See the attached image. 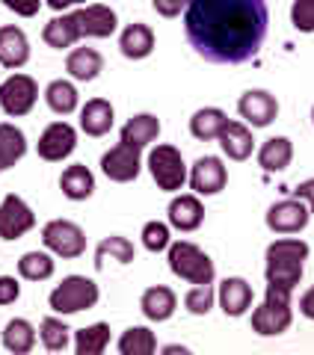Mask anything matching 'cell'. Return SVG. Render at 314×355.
<instances>
[{"label": "cell", "mask_w": 314, "mask_h": 355, "mask_svg": "<svg viewBox=\"0 0 314 355\" xmlns=\"http://www.w3.org/2000/svg\"><path fill=\"white\" fill-rule=\"evenodd\" d=\"M299 311H302V314H306L308 320H314V287L299 299Z\"/></svg>", "instance_id": "ee69618b"}, {"label": "cell", "mask_w": 314, "mask_h": 355, "mask_svg": "<svg viewBox=\"0 0 314 355\" xmlns=\"http://www.w3.org/2000/svg\"><path fill=\"white\" fill-rule=\"evenodd\" d=\"M151 3H154V9H157V12H160L163 18H175V15L190 3V0H151Z\"/></svg>", "instance_id": "b9f144b4"}, {"label": "cell", "mask_w": 314, "mask_h": 355, "mask_svg": "<svg viewBox=\"0 0 314 355\" xmlns=\"http://www.w3.org/2000/svg\"><path fill=\"white\" fill-rule=\"evenodd\" d=\"M42 243L60 258H81L86 249V234L69 219H53L42 228Z\"/></svg>", "instance_id": "52a82bcc"}, {"label": "cell", "mask_w": 314, "mask_h": 355, "mask_svg": "<svg viewBox=\"0 0 314 355\" xmlns=\"http://www.w3.org/2000/svg\"><path fill=\"white\" fill-rule=\"evenodd\" d=\"M205 219V207L196 196H178L170 205V222L178 231H196Z\"/></svg>", "instance_id": "d6986e66"}, {"label": "cell", "mask_w": 314, "mask_h": 355, "mask_svg": "<svg viewBox=\"0 0 314 355\" xmlns=\"http://www.w3.org/2000/svg\"><path fill=\"white\" fill-rule=\"evenodd\" d=\"M110 343V326L107 323H95L89 329H81L74 335V349L77 355H101Z\"/></svg>", "instance_id": "f546056e"}, {"label": "cell", "mask_w": 314, "mask_h": 355, "mask_svg": "<svg viewBox=\"0 0 314 355\" xmlns=\"http://www.w3.org/2000/svg\"><path fill=\"white\" fill-rule=\"evenodd\" d=\"M33 225H36V216H33V210L27 207L24 198L6 196L0 202V240H18Z\"/></svg>", "instance_id": "30bf717a"}, {"label": "cell", "mask_w": 314, "mask_h": 355, "mask_svg": "<svg viewBox=\"0 0 314 355\" xmlns=\"http://www.w3.org/2000/svg\"><path fill=\"white\" fill-rule=\"evenodd\" d=\"M311 210L302 198H282L267 210V228L276 231V234H297L308 225Z\"/></svg>", "instance_id": "ba28073f"}, {"label": "cell", "mask_w": 314, "mask_h": 355, "mask_svg": "<svg viewBox=\"0 0 314 355\" xmlns=\"http://www.w3.org/2000/svg\"><path fill=\"white\" fill-rule=\"evenodd\" d=\"M44 42L51 44V48H72V44L81 39V33H77V24H74V18L72 15H63V18H53L48 21V27H44Z\"/></svg>", "instance_id": "4dcf8cb0"}, {"label": "cell", "mask_w": 314, "mask_h": 355, "mask_svg": "<svg viewBox=\"0 0 314 355\" xmlns=\"http://www.w3.org/2000/svg\"><path fill=\"white\" fill-rule=\"evenodd\" d=\"M163 352H187V347H178V343H172V347H166Z\"/></svg>", "instance_id": "bcb514c9"}, {"label": "cell", "mask_w": 314, "mask_h": 355, "mask_svg": "<svg viewBox=\"0 0 314 355\" xmlns=\"http://www.w3.org/2000/svg\"><path fill=\"white\" fill-rule=\"evenodd\" d=\"M240 116L249 121L252 128H267L270 121L279 116V104L270 92H264V89H249L243 98H240Z\"/></svg>", "instance_id": "5bb4252c"}, {"label": "cell", "mask_w": 314, "mask_h": 355, "mask_svg": "<svg viewBox=\"0 0 314 355\" xmlns=\"http://www.w3.org/2000/svg\"><path fill=\"white\" fill-rule=\"evenodd\" d=\"M290 157H294V146H290V139H285V137L267 139L264 146H261V151H258V163H261L267 172H282V169H288Z\"/></svg>", "instance_id": "484cf974"}, {"label": "cell", "mask_w": 314, "mask_h": 355, "mask_svg": "<svg viewBox=\"0 0 314 355\" xmlns=\"http://www.w3.org/2000/svg\"><path fill=\"white\" fill-rule=\"evenodd\" d=\"M74 24H77V33L83 36H92V39H107L113 36L116 30V12L110 6H86V9H77V12H72Z\"/></svg>", "instance_id": "4fadbf2b"}, {"label": "cell", "mask_w": 314, "mask_h": 355, "mask_svg": "<svg viewBox=\"0 0 314 355\" xmlns=\"http://www.w3.org/2000/svg\"><path fill=\"white\" fill-rule=\"evenodd\" d=\"M294 193H297V198H302V202H308V210L314 214V178H308V181H302Z\"/></svg>", "instance_id": "7bdbcfd3"}, {"label": "cell", "mask_w": 314, "mask_h": 355, "mask_svg": "<svg viewBox=\"0 0 314 355\" xmlns=\"http://www.w3.org/2000/svg\"><path fill=\"white\" fill-rule=\"evenodd\" d=\"M60 187H63V193L72 198V202H83V198H89L92 196V190H95V178H92V172L86 169V166H69V169L63 172V178H60Z\"/></svg>", "instance_id": "603a6c76"}, {"label": "cell", "mask_w": 314, "mask_h": 355, "mask_svg": "<svg viewBox=\"0 0 314 355\" xmlns=\"http://www.w3.org/2000/svg\"><path fill=\"white\" fill-rule=\"evenodd\" d=\"M184 305H187L190 314H196V317L208 314L210 305H214V287H210V284H196L193 291L184 296Z\"/></svg>", "instance_id": "8d00e7d4"}, {"label": "cell", "mask_w": 314, "mask_h": 355, "mask_svg": "<svg viewBox=\"0 0 314 355\" xmlns=\"http://www.w3.org/2000/svg\"><path fill=\"white\" fill-rule=\"evenodd\" d=\"M81 128L89 137H104L113 128V107H110V101H104V98L86 101V107L81 110Z\"/></svg>", "instance_id": "e0dca14e"}, {"label": "cell", "mask_w": 314, "mask_h": 355, "mask_svg": "<svg viewBox=\"0 0 314 355\" xmlns=\"http://www.w3.org/2000/svg\"><path fill=\"white\" fill-rule=\"evenodd\" d=\"M77 146V133L72 125H65V121H53V125L44 128V133L39 137V157L42 160H65L69 154L74 151Z\"/></svg>", "instance_id": "7c38bea8"}, {"label": "cell", "mask_w": 314, "mask_h": 355, "mask_svg": "<svg viewBox=\"0 0 314 355\" xmlns=\"http://www.w3.org/2000/svg\"><path fill=\"white\" fill-rule=\"evenodd\" d=\"M154 349H157V340L145 326H133L119 338V352L122 355H151Z\"/></svg>", "instance_id": "d6a6232c"}, {"label": "cell", "mask_w": 314, "mask_h": 355, "mask_svg": "<svg viewBox=\"0 0 314 355\" xmlns=\"http://www.w3.org/2000/svg\"><path fill=\"white\" fill-rule=\"evenodd\" d=\"M3 6L6 9H13L15 15H24V18H30V15H36L39 12V0H3Z\"/></svg>", "instance_id": "60d3db41"}, {"label": "cell", "mask_w": 314, "mask_h": 355, "mask_svg": "<svg viewBox=\"0 0 314 355\" xmlns=\"http://www.w3.org/2000/svg\"><path fill=\"white\" fill-rule=\"evenodd\" d=\"M142 246L149 252H163L170 246V228H166L163 222H149V225L142 228Z\"/></svg>", "instance_id": "74e56055"}, {"label": "cell", "mask_w": 314, "mask_h": 355, "mask_svg": "<svg viewBox=\"0 0 314 355\" xmlns=\"http://www.w3.org/2000/svg\"><path fill=\"white\" fill-rule=\"evenodd\" d=\"M308 258V246L302 240H276L267 249V284H282L294 291L302 279V261Z\"/></svg>", "instance_id": "7a4b0ae2"}, {"label": "cell", "mask_w": 314, "mask_h": 355, "mask_svg": "<svg viewBox=\"0 0 314 355\" xmlns=\"http://www.w3.org/2000/svg\"><path fill=\"white\" fill-rule=\"evenodd\" d=\"M21 296V287L15 279H9V275H0V305H9L15 302V299Z\"/></svg>", "instance_id": "ab89813d"}, {"label": "cell", "mask_w": 314, "mask_h": 355, "mask_svg": "<svg viewBox=\"0 0 314 355\" xmlns=\"http://www.w3.org/2000/svg\"><path fill=\"white\" fill-rule=\"evenodd\" d=\"M36 80L27 74H13L9 80L0 86V107H3V113L9 116H27L33 104H36Z\"/></svg>", "instance_id": "9c48e42d"}, {"label": "cell", "mask_w": 314, "mask_h": 355, "mask_svg": "<svg viewBox=\"0 0 314 355\" xmlns=\"http://www.w3.org/2000/svg\"><path fill=\"white\" fill-rule=\"evenodd\" d=\"M264 0H190L184 30L190 44L210 62L238 65L252 60L267 36Z\"/></svg>", "instance_id": "6da1fadb"}, {"label": "cell", "mask_w": 314, "mask_h": 355, "mask_svg": "<svg viewBox=\"0 0 314 355\" xmlns=\"http://www.w3.org/2000/svg\"><path fill=\"white\" fill-rule=\"evenodd\" d=\"M18 272L30 282H44L53 275V261H51V254H44V252H27L24 258L18 261Z\"/></svg>", "instance_id": "e575fe53"}, {"label": "cell", "mask_w": 314, "mask_h": 355, "mask_svg": "<svg viewBox=\"0 0 314 355\" xmlns=\"http://www.w3.org/2000/svg\"><path fill=\"white\" fill-rule=\"evenodd\" d=\"M290 293L294 291H288L282 284H267L264 302L252 314V329L258 335L273 338V335H282L290 326V320H294V314H290Z\"/></svg>", "instance_id": "3957f363"}, {"label": "cell", "mask_w": 314, "mask_h": 355, "mask_svg": "<svg viewBox=\"0 0 314 355\" xmlns=\"http://www.w3.org/2000/svg\"><path fill=\"white\" fill-rule=\"evenodd\" d=\"M140 151L137 146H128V142H119L116 148H110L104 157H101V169L110 181H119V184H128L140 175Z\"/></svg>", "instance_id": "8fae6325"}, {"label": "cell", "mask_w": 314, "mask_h": 355, "mask_svg": "<svg viewBox=\"0 0 314 355\" xmlns=\"http://www.w3.org/2000/svg\"><path fill=\"white\" fill-rule=\"evenodd\" d=\"M311 119H314V110H311Z\"/></svg>", "instance_id": "7dc6e473"}, {"label": "cell", "mask_w": 314, "mask_h": 355, "mask_svg": "<svg viewBox=\"0 0 314 355\" xmlns=\"http://www.w3.org/2000/svg\"><path fill=\"white\" fill-rule=\"evenodd\" d=\"M77 3H86V0H48V6L57 9V12H63V9H69V6H77Z\"/></svg>", "instance_id": "f6af8a7d"}, {"label": "cell", "mask_w": 314, "mask_h": 355, "mask_svg": "<svg viewBox=\"0 0 314 355\" xmlns=\"http://www.w3.org/2000/svg\"><path fill=\"white\" fill-rule=\"evenodd\" d=\"M27 151V139L15 125H0V172L15 166Z\"/></svg>", "instance_id": "4316f807"}, {"label": "cell", "mask_w": 314, "mask_h": 355, "mask_svg": "<svg viewBox=\"0 0 314 355\" xmlns=\"http://www.w3.org/2000/svg\"><path fill=\"white\" fill-rule=\"evenodd\" d=\"M157 133H160V121H157L154 116H149V113H142V116H133L128 125L122 128V142L145 148L149 142L157 139Z\"/></svg>", "instance_id": "cb8c5ba5"}, {"label": "cell", "mask_w": 314, "mask_h": 355, "mask_svg": "<svg viewBox=\"0 0 314 355\" xmlns=\"http://www.w3.org/2000/svg\"><path fill=\"white\" fill-rule=\"evenodd\" d=\"M229 125V116L222 113V110L217 107H205V110H199V113L190 119V130H193V137L196 139H217L222 128Z\"/></svg>", "instance_id": "83f0119b"}, {"label": "cell", "mask_w": 314, "mask_h": 355, "mask_svg": "<svg viewBox=\"0 0 314 355\" xmlns=\"http://www.w3.org/2000/svg\"><path fill=\"white\" fill-rule=\"evenodd\" d=\"M226 166H222L220 157H199L193 172H190V187L199 196H214L226 187Z\"/></svg>", "instance_id": "9a60e30c"}, {"label": "cell", "mask_w": 314, "mask_h": 355, "mask_svg": "<svg viewBox=\"0 0 314 355\" xmlns=\"http://www.w3.org/2000/svg\"><path fill=\"white\" fill-rule=\"evenodd\" d=\"M119 48L128 60H145L154 51V33L145 24H131V27H125V33H122Z\"/></svg>", "instance_id": "7402d4cb"}, {"label": "cell", "mask_w": 314, "mask_h": 355, "mask_svg": "<svg viewBox=\"0 0 314 355\" xmlns=\"http://www.w3.org/2000/svg\"><path fill=\"white\" fill-rule=\"evenodd\" d=\"M170 270L181 275L190 284H210L214 282V261L199 246L187 240H178L170 246Z\"/></svg>", "instance_id": "277c9868"}, {"label": "cell", "mask_w": 314, "mask_h": 355, "mask_svg": "<svg viewBox=\"0 0 314 355\" xmlns=\"http://www.w3.org/2000/svg\"><path fill=\"white\" fill-rule=\"evenodd\" d=\"M220 305L229 317L246 314V308L252 305V287L243 279H226L220 284Z\"/></svg>", "instance_id": "ac0fdd59"}, {"label": "cell", "mask_w": 314, "mask_h": 355, "mask_svg": "<svg viewBox=\"0 0 314 355\" xmlns=\"http://www.w3.org/2000/svg\"><path fill=\"white\" fill-rule=\"evenodd\" d=\"M217 139H220L222 151H226L231 160H246V157L252 154V146H255V139H252L249 128H243L240 121H229V125L222 128V133H220Z\"/></svg>", "instance_id": "ffe728a7"}, {"label": "cell", "mask_w": 314, "mask_h": 355, "mask_svg": "<svg viewBox=\"0 0 314 355\" xmlns=\"http://www.w3.org/2000/svg\"><path fill=\"white\" fill-rule=\"evenodd\" d=\"M149 169H151V178L157 181V187L166 193L181 190L184 181H187L184 157H181V151L172 148V146H157L149 154Z\"/></svg>", "instance_id": "8992f818"}, {"label": "cell", "mask_w": 314, "mask_h": 355, "mask_svg": "<svg viewBox=\"0 0 314 355\" xmlns=\"http://www.w3.org/2000/svg\"><path fill=\"white\" fill-rule=\"evenodd\" d=\"M175 293L170 291V287H149V291L142 293L140 299V308L142 314L154 320V323H163V320H170L175 314Z\"/></svg>", "instance_id": "44dd1931"}, {"label": "cell", "mask_w": 314, "mask_h": 355, "mask_svg": "<svg viewBox=\"0 0 314 355\" xmlns=\"http://www.w3.org/2000/svg\"><path fill=\"white\" fill-rule=\"evenodd\" d=\"M30 60V42L18 27H0V65L21 69Z\"/></svg>", "instance_id": "2e32d148"}, {"label": "cell", "mask_w": 314, "mask_h": 355, "mask_svg": "<svg viewBox=\"0 0 314 355\" xmlns=\"http://www.w3.org/2000/svg\"><path fill=\"white\" fill-rule=\"evenodd\" d=\"M69 326L63 323V320H57V317H44L42 320V326H39V335H42V343L48 347L51 352H60V349H65L69 347Z\"/></svg>", "instance_id": "d590c367"}, {"label": "cell", "mask_w": 314, "mask_h": 355, "mask_svg": "<svg viewBox=\"0 0 314 355\" xmlns=\"http://www.w3.org/2000/svg\"><path fill=\"white\" fill-rule=\"evenodd\" d=\"M290 21L299 33H314V0H294Z\"/></svg>", "instance_id": "f35d334b"}, {"label": "cell", "mask_w": 314, "mask_h": 355, "mask_svg": "<svg viewBox=\"0 0 314 355\" xmlns=\"http://www.w3.org/2000/svg\"><path fill=\"white\" fill-rule=\"evenodd\" d=\"M44 98H48V107L60 116L74 113V107H77V89L69 80H53L48 86V92H44Z\"/></svg>", "instance_id": "836d02e7"}, {"label": "cell", "mask_w": 314, "mask_h": 355, "mask_svg": "<svg viewBox=\"0 0 314 355\" xmlns=\"http://www.w3.org/2000/svg\"><path fill=\"white\" fill-rule=\"evenodd\" d=\"M3 347L15 355H24L36 347V331H33L27 320H9L3 329Z\"/></svg>", "instance_id": "f1b7e54d"}, {"label": "cell", "mask_w": 314, "mask_h": 355, "mask_svg": "<svg viewBox=\"0 0 314 355\" xmlns=\"http://www.w3.org/2000/svg\"><path fill=\"white\" fill-rule=\"evenodd\" d=\"M133 243L128 237H107V240H101L98 243V249H95V266L101 270V266L110 261H119V263H131L133 261Z\"/></svg>", "instance_id": "1f68e13d"}, {"label": "cell", "mask_w": 314, "mask_h": 355, "mask_svg": "<svg viewBox=\"0 0 314 355\" xmlns=\"http://www.w3.org/2000/svg\"><path fill=\"white\" fill-rule=\"evenodd\" d=\"M48 302L57 314H77V311L92 308L98 302V284L92 279H86V275H69L51 293Z\"/></svg>", "instance_id": "5b68a950"}, {"label": "cell", "mask_w": 314, "mask_h": 355, "mask_svg": "<svg viewBox=\"0 0 314 355\" xmlns=\"http://www.w3.org/2000/svg\"><path fill=\"white\" fill-rule=\"evenodd\" d=\"M101 65H104V60H101V53L92 48H74L69 53V60H65V69H69L74 80H95Z\"/></svg>", "instance_id": "d4e9b609"}]
</instances>
